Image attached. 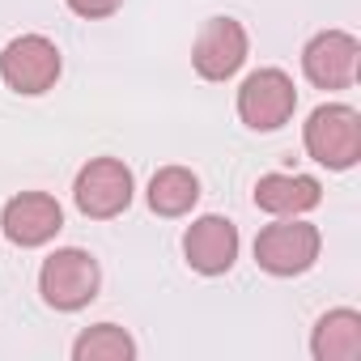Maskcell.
Listing matches in <instances>:
<instances>
[{"label": "cell", "instance_id": "277c9868", "mask_svg": "<svg viewBox=\"0 0 361 361\" xmlns=\"http://www.w3.org/2000/svg\"><path fill=\"white\" fill-rule=\"evenodd\" d=\"M60 73H64V56L47 35H18L0 51V81L13 94L39 98L47 90H56Z\"/></svg>", "mask_w": 361, "mask_h": 361}, {"label": "cell", "instance_id": "30bf717a", "mask_svg": "<svg viewBox=\"0 0 361 361\" xmlns=\"http://www.w3.org/2000/svg\"><path fill=\"white\" fill-rule=\"evenodd\" d=\"M238 226L230 217H217V213H204L188 226L183 234V255H188V268L200 272V276H226L238 259Z\"/></svg>", "mask_w": 361, "mask_h": 361}, {"label": "cell", "instance_id": "3957f363", "mask_svg": "<svg viewBox=\"0 0 361 361\" xmlns=\"http://www.w3.org/2000/svg\"><path fill=\"white\" fill-rule=\"evenodd\" d=\"M319 251H323V234L302 217H276L255 234V264L268 276H302L314 268Z\"/></svg>", "mask_w": 361, "mask_h": 361}, {"label": "cell", "instance_id": "ba28073f", "mask_svg": "<svg viewBox=\"0 0 361 361\" xmlns=\"http://www.w3.org/2000/svg\"><path fill=\"white\" fill-rule=\"evenodd\" d=\"M361 43L348 30H319L302 47V73L314 90H348L357 81Z\"/></svg>", "mask_w": 361, "mask_h": 361}, {"label": "cell", "instance_id": "52a82bcc", "mask_svg": "<svg viewBox=\"0 0 361 361\" xmlns=\"http://www.w3.org/2000/svg\"><path fill=\"white\" fill-rule=\"evenodd\" d=\"M247 51H251V39H247L243 22H234V18H209L200 26L196 43H192V68L204 81H230L247 64Z\"/></svg>", "mask_w": 361, "mask_h": 361}, {"label": "cell", "instance_id": "5b68a950", "mask_svg": "<svg viewBox=\"0 0 361 361\" xmlns=\"http://www.w3.org/2000/svg\"><path fill=\"white\" fill-rule=\"evenodd\" d=\"M132 196H136V178L119 157H90L77 170L73 200H77L81 217H90V221H111V217L128 213Z\"/></svg>", "mask_w": 361, "mask_h": 361}, {"label": "cell", "instance_id": "7a4b0ae2", "mask_svg": "<svg viewBox=\"0 0 361 361\" xmlns=\"http://www.w3.org/2000/svg\"><path fill=\"white\" fill-rule=\"evenodd\" d=\"M98 289H102V268L81 247H60L39 268V293L51 310H64V314L85 310L98 298Z\"/></svg>", "mask_w": 361, "mask_h": 361}, {"label": "cell", "instance_id": "7c38bea8", "mask_svg": "<svg viewBox=\"0 0 361 361\" xmlns=\"http://www.w3.org/2000/svg\"><path fill=\"white\" fill-rule=\"evenodd\" d=\"M310 357L314 361H357L361 357V314L353 306H336L319 314L310 331Z\"/></svg>", "mask_w": 361, "mask_h": 361}, {"label": "cell", "instance_id": "9c48e42d", "mask_svg": "<svg viewBox=\"0 0 361 361\" xmlns=\"http://www.w3.org/2000/svg\"><path fill=\"white\" fill-rule=\"evenodd\" d=\"M0 230H5V238L13 247L35 251V247H47L64 230V209L47 192H18L0 209Z\"/></svg>", "mask_w": 361, "mask_h": 361}, {"label": "cell", "instance_id": "9a60e30c", "mask_svg": "<svg viewBox=\"0 0 361 361\" xmlns=\"http://www.w3.org/2000/svg\"><path fill=\"white\" fill-rule=\"evenodd\" d=\"M64 5H68L77 18H85V22H102V18L119 13L123 0H64Z\"/></svg>", "mask_w": 361, "mask_h": 361}, {"label": "cell", "instance_id": "5bb4252c", "mask_svg": "<svg viewBox=\"0 0 361 361\" xmlns=\"http://www.w3.org/2000/svg\"><path fill=\"white\" fill-rule=\"evenodd\" d=\"M73 357L77 361H132L136 340L119 323H94L73 340Z\"/></svg>", "mask_w": 361, "mask_h": 361}, {"label": "cell", "instance_id": "4fadbf2b", "mask_svg": "<svg viewBox=\"0 0 361 361\" xmlns=\"http://www.w3.org/2000/svg\"><path fill=\"white\" fill-rule=\"evenodd\" d=\"M200 204V178L188 166H161L149 178V209L157 217H188Z\"/></svg>", "mask_w": 361, "mask_h": 361}, {"label": "cell", "instance_id": "8992f818", "mask_svg": "<svg viewBox=\"0 0 361 361\" xmlns=\"http://www.w3.org/2000/svg\"><path fill=\"white\" fill-rule=\"evenodd\" d=\"M298 111V90L285 68H255L238 85V119L251 132H276L293 119Z\"/></svg>", "mask_w": 361, "mask_h": 361}, {"label": "cell", "instance_id": "6da1fadb", "mask_svg": "<svg viewBox=\"0 0 361 361\" xmlns=\"http://www.w3.org/2000/svg\"><path fill=\"white\" fill-rule=\"evenodd\" d=\"M306 153L327 170H353L361 161V115L348 102H323L302 123Z\"/></svg>", "mask_w": 361, "mask_h": 361}, {"label": "cell", "instance_id": "8fae6325", "mask_svg": "<svg viewBox=\"0 0 361 361\" xmlns=\"http://www.w3.org/2000/svg\"><path fill=\"white\" fill-rule=\"evenodd\" d=\"M323 200V183L314 174H264L255 183V209H264L268 217H306L310 209H319Z\"/></svg>", "mask_w": 361, "mask_h": 361}]
</instances>
